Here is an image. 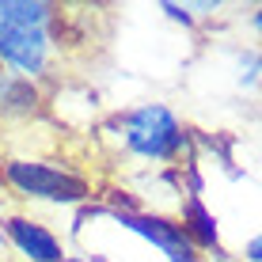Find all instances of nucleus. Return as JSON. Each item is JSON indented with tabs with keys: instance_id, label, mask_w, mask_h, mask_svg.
Here are the masks:
<instances>
[{
	"instance_id": "10",
	"label": "nucleus",
	"mask_w": 262,
	"mask_h": 262,
	"mask_svg": "<svg viewBox=\"0 0 262 262\" xmlns=\"http://www.w3.org/2000/svg\"><path fill=\"white\" fill-rule=\"evenodd\" d=\"M65 262H84V258H65Z\"/></svg>"
},
{
	"instance_id": "9",
	"label": "nucleus",
	"mask_w": 262,
	"mask_h": 262,
	"mask_svg": "<svg viewBox=\"0 0 262 262\" xmlns=\"http://www.w3.org/2000/svg\"><path fill=\"white\" fill-rule=\"evenodd\" d=\"M255 23H258V31H262V8H258V19H255Z\"/></svg>"
},
{
	"instance_id": "6",
	"label": "nucleus",
	"mask_w": 262,
	"mask_h": 262,
	"mask_svg": "<svg viewBox=\"0 0 262 262\" xmlns=\"http://www.w3.org/2000/svg\"><path fill=\"white\" fill-rule=\"evenodd\" d=\"M183 232L190 236L194 247H213L216 251V221L198 198H186V205H183Z\"/></svg>"
},
{
	"instance_id": "7",
	"label": "nucleus",
	"mask_w": 262,
	"mask_h": 262,
	"mask_svg": "<svg viewBox=\"0 0 262 262\" xmlns=\"http://www.w3.org/2000/svg\"><path fill=\"white\" fill-rule=\"evenodd\" d=\"M38 103V92L31 88V80H15V76H0V111L4 114H27Z\"/></svg>"
},
{
	"instance_id": "3",
	"label": "nucleus",
	"mask_w": 262,
	"mask_h": 262,
	"mask_svg": "<svg viewBox=\"0 0 262 262\" xmlns=\"http://www.w3.org/2000/svg\"><path fill=\"white\" fill-rule=\"evenodd\" d=\"M4 179L27 198H42V202H84L88 183L69 167H53V164H34V160H12L4 164Z\"/></svg>"
},
{
	"instance_id": "4",
	"label": "nucleus",
	"mask_w": 262,
	"mask_h": 262,
	"mask_svg": "<svg viewBox=\"0 0 262 262\" xmlns=\"http://www.w3.org/2000/svg\"><path fill=\"white\" fill-rule=\"evenodd\" d=\"M114 216L125 224L129 232H137V236L144 239H152L160 251L171 258V262H186V258H194V243L190 236L183 232V224H175V221H164V216H148V213H118L114 209Z\"/></svg>"
},
{
	"instance_id": "8",
	"label": "nucleus",
	"mask_w": 262,
	"mask_h": 262,
	"mask_svg": "<svg viewBox=\"0 0 262 262\" xmlns=\"http://www.w3.org/2000/svg\"><path fill=\"white\" fill-rule=\"evenodd\" d=\"M243 255H247L251 262H262V236H255V239H251V243H247V251H243Z\"/></svg>"
},
{
	"instance_id": "2",
	"label": "nucleus",
	"mask_w": 262,
	"mask_h": 262,
	"mask_svg": "<svg viewBox=\"0 0 262 262\" xmlns=\"http://www.w3.org/2000/svg\"><path fill=\"white\" fill-rule=\"evenodd\" d=\"M125 144L144 160H175L186 148V129L160 103H148L125 118Z\"/></svg>"
},
{
	"instance_id": "11",
	"label": "nucleus",
	"mask_w": 262,
	"mask_h": 262,
	"mask_svg": "<svg viewBox=\"0 0 262 262\" xmlns=\"http://www.w3.org/2000/svg\"><path fill=\"white\" fill-rule=\"evenodd\" d=\"M186 262H198V258H186Z\"/></svg>"
},
{
	"instance_id": "1",
	"label": "nucleus",
	"mask_w": 262,
	"mask_h": 262,
	"mask_svg": "<svg viewBox=\"0 0 262 262\" xmlns=\"http://www.w3.org/2000/svg\"><path fill=\"white\" fill-rule=\"evenodd\" d=\"M50 19L53 8L42 0H0V61L38 76L50 57Z\"/></svg>"
},
{
	"instance_id": "5",
	"label": "nucleus",
	"mask_w": 262,
	"mask_h": 262,
	"mask_svg": "<svg viewBox=\"0 0 262 262\" xmlns=\"http://www.w3.org/2000/svg\"><path fill=\"white\" fill-rule=\"evenodd\" d=\"M4 232H8V239H12L31 262H65L61 239L53 236L50 228L27 221V216H8V221H4Z\"/></svg>"
}]
</instances>
